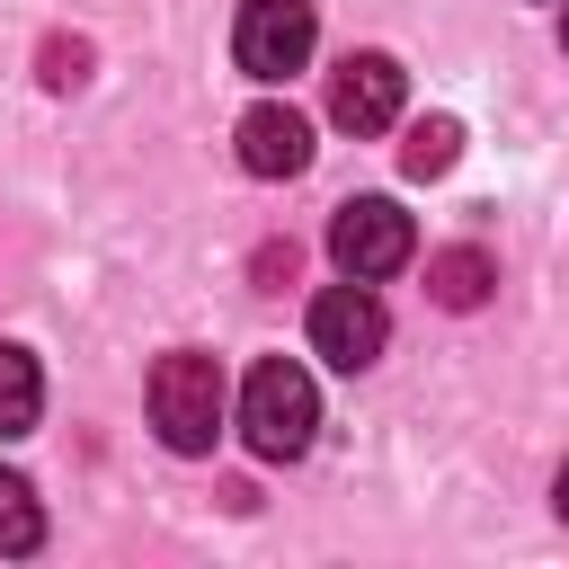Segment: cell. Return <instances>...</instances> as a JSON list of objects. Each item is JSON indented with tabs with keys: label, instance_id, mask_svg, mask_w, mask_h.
<instances>
[{
	"label": "cell",
	"instance_id": "cell-1",
	"mask_svg": "<svg viewBox=\"0 0 569 569\" xmlns=\"http://www.w3.org/2000/svg\"><path fill=\"white\" fill-rule=\"evenodd\" d=\"M311 427H320L311 373H302L293 356L249 365V382H240V436H249V453H258V462H293V453L311 445Z\"/></svg>",
	"mask_w": 569,
	"mask_h": 569
},
{
	"label": "cell",
	"instance_id": "cell-2",
	"mask_svg": "<svg viewBox=\"0 0 569 569\" xmlns=\"http://www.w3.org/2000/svg\"><path fill=\"white\" fill-rule=\"evenodd\" d=\"M222 365L213 356H196V347H178V356H160L151 365V427H160V445L169 453H213V436H222Z\"/></svg>",
	"mask_w": 569,
	"mask_h": 569
},
{
	"label": "cell",
	"instance_id": "cell-3",
	"mask_svg": "<svg viewBox=\"0 0 569 569\" xmlns=\"http://www.w3.org/2000/svg\"><path fill=\"white\" fill-rule=\"evenodd\" d=\"M329 258H338V276L382 284V276H400L418 258V231H409V213L391 196H347L338 222H329Z\"/></svg>",
	"mask_w": 569,
	"mask_h": 569
},
{
	"label": "cell",
	"instance_id": "cell-4",
	"mask_svg": "<svg viewBox=\"0 0 569 569\" xmlns=\"http://www.w3.org/2000/svg\"><path fill=\"white\" fill-rule=\"evenodd\" d=\"M320 44V18L311 0H240V27H231V62L249 80H293Z\"/></svg>",
	"mask_w": 569,
	"mask_h": 569
},
{
	"label": "cell",
	"instance_id": "cell-5",
	"mask_svg": "<svg viewBox=\"0 0 569 569\" xmlns=\"http://www.w3.org/2000/svg\"><path fill=\"white\" fill-rule=\"evenodd\" d=\"M382 338H391V311L373 302V284H329L320 302H311V356L320 365H338V373H365L373 356H382Z\"/></svg>",
	"mask_w": 569,
	"mask_h": 569
},
{
	"label": "cell",
	"instance_id": "cell-6",
	"mask_svg": "<svg viewBox=\"0 0 569 569\" xmlns=\"http://www.w3.org/2000/svg\"><path fill=\"white\" fill-rule=\"evenodd\" d=\"M400 98H409V80H400L391 53H347V62L329 71V124H347V133L400 124Z\"/></svg>",
	"mask_w": 569,
	"mask_h": 569
},
{
	"label": "cell",
	"instance_id": "cell-7",
	"mask_svg": "<svg viewBox=\"0 0 569 569\" xmlns=\"http://www.w3.org/2000/svg\"><path fill=\"white\" fill-rule=\"evenodd\" d=\"M231 142H240V169H249V178H302V169H311V124H302L293 107H276V98L249 107Z\"/></svg>",
	"mask_w": 569,
	"mask_h": 569
},
{
	"label": "cell",
	"instance_id": "cell-8",
	"mask_svg": "<svg viewBox=\"0 0 569 569\" xmlns=\"http://www.w3.org/2000/svg\"><path fill=\"white\" fill-rule=\"evenodd\" d=\"M489 284H498L489 249H436V258H427V293H436L445 311H480Z\"/></svg>",
	"mask_w": 569,
	"mask_h": 569
},
{
	"label": "cell",
	"instance_id": "cell-9",
	"mask_svg": "<svg viewBox=\"0 0 569 569\" xmlns=\"http://www.w3.org/2000/svg\"><path fill=\"white\" fill-rule=\"evenodd\" d=\"M36 418H44V373H36L27 347H0V445L36 436Z\"/></svg>",
	"mask_w": 569,
	"mask_h": 569
},
{
	"label": "cell",
	"instance_id": "cell-10",
	"mask_svg": "<svg viewBox=\"0 0 569 569\" xmlns=\"http://www.w3.org/2000/svg\"><path fill=\"white\" fill-rule=\"evenodd\" d=\"M453 160H462V124H453V116H418L409 142H400V169H409V178H445Z\"/></svg>",
	"mask_w": 569,
	"mask_h": 569
},
{
	"label": "cell",
	"instance_id": "cell-11",
	"mask_svg": "<svg viewBox=\"0 0 569 569\" xmlns=\"http://www.w3.org/2000/svg\"><path fill=\"white\" fill-rule=\"evenodd\" d=\"M44 542V507L18 471H0V551H36Z\"/></svg>",
	"mask_w": 569,
	"mask_h": 569
},
{
	"label": "cell",
	"instance_id": "cell-12",
	"mask_svg": "<svg viewBox=\"0 0 569 569\" xmlns=\"http://www.w3.org/2000/svg\"><path fill=\"white\" fill-rule=\"evenodd\" d=\"M80 80H89V44L80 36H53L44 44V89H80Z\"/></svg>",
	"mask_w": 569,
	"mask_h": 569
},
{
	"label": "cell",
	"instance_id": "cell-13",
	"mask_svg": "<svg viewBox=\"0 0 569 569\" xmlns=\"http://www.w3.org/2000/svg\"><path fill=\"white\" fill-rule=\"evenodd\" d=\"M551 507H560V525H569V462H560V480H551Z\"/></svg>",
	"mask_w": 569,
	"mask_h": 569
},
{
	"label": "cell",
	"instance_id": "cell-14",
	"mask_svg": "<svg viewBox=\"0 0 569 569\" xmlns=\"http://www.w3.org/2000/svg\"><path fill=\"white\" fill-rule=\"evenodd\" d=\"M560 44H569V18H560Z\"/></svg>",
	"mask_w": 569,
	"mask_h": 569
}]
</instances>
